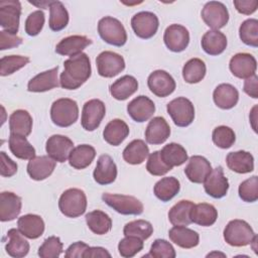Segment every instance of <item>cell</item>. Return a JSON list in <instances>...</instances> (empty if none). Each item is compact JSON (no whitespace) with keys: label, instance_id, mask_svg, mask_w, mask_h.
<instances>
[{"label":"cell","instance_id":"38","mask_svg":"<svg viewBox=\"0 0 258 258\" xmlns=\"http://www.w3.org/2000/svg\"><path fill=\"white\" fill-rule=\"evenodd\" d=\"M180 184L177 178L173 176H166L155 183L153 192L158 200L165 203L173 199L178 194Z\"/></svg>","mask_w":258,"mask_h":258},{"label":"cell","instance_id":"1","mask_svg":"<svg viewBox=\"0 0 258 258\" xmlns=\"http://www.w3.org/2000/svg\"><path fill=\"white\" fill-rule=\"evenodd\" d=\"M63 67L64 70L60 74L59 85L66 90L80 88L91 77V61L89 56L84 52L64 60Z\"/></svg>","mask_w":258,"mask_h":258},{"label":"cell","instance_id":"21","mask_svg":"<svg viewBox=\"0 0 258 258\" xmlns=\"http://www.w3.org/2000/svg\"><path fill=\"white\" fill-rule=\"evenodd\" d=\"M170 135V127L163 117L151 119L145 130V140L149 144L158 145L164 143Z\"/></svg>","mask_w":258,"mask_h":258},{"label":"cell","instance_id":"32","mask_svg":"<svg viewBox=\"0 0 258 258\" xmlns=\"http://www.w3.org/2000/svg\"><path fill=\"white\" fill-rule=\"evenodd\" d=\"M128 135L129 127L121 119H113L106 125L103 131L105 141L113 146L120 145Z\"/></svg>","mask_w":258,"mask_h":258},{"label":"cell","instance_id":"15","mask_svg":"<svg viewBox=\"0 0 258 258\" xmlns=\"http://www.w3.org/2000/svg\"><path fill=\"white\" fill-rule=\"evenodd\" d=\"M166 47L173 52L183 51L189 43V32L180 24L169 25L163 35Z\"/></svg>","mask_w":258,"mask_h":258},{"label":"cell","instance_id":"43","mask_svg":"<svg viewBox=\"0 0 258 258\" xmlns=\"http://www.w3.org/2000/svg\"><path fill=\"white\" fill-rule=\"evenodd\" d=\"M207 68L201 58L194 57L185 62L182 68V78L188 84H197L206 76Z\"/></svg>","mask_w":258,"mask_h":258},{"label":"cell","instance_id":"2","mask_svg":"<svg viewBox=\"0 0 258 258\" xmlns=\"http://www.w3.org/2000/svg\"><path fill=\"white\" fill-rule=\"evenodd\" d=\"M50 118L58 127H70L79 118V107L75 100L60 98L54 101L50 108Z\"/></svg>","mask_w":258,"mask_h":258},{"label":"cell","instance_id":"51","mask_svg":"<svg viewBox=\"0 0 258 258\" xmlns=\"http://www.w3.org/2000/svg\"><path fill=\"white\" fill-rule=\"evenodd\" d=\"M239 197L247 203H254L258 200V177L256 175L245 179L239 185Z\"/></svg>","mask_w":258,"mask_h":258},{"label":"cell","instance_id":"56","mask_svg":"<svg viewBox=\"0 0 258 258\" xmlns=\"http://www.w3.org/2000/svg\"><path fill=\"white\" fill-rule=\"evenodd\" d=\"M0 160H1L0 174L2 176L10 177L16 173L17 171L16 162H14L4 151L0 152Z\"/></svg>","mask_w":258,"mask_h":258},{"label":"cell","instance_id":"9","mask_svg":"<svg viewBox=\"0 0 258 258\" xmlns=\"http://www.w3.org/2000/svg\"><path fill=\"white\" fill-rule=\"evenodd\" d=\"M98 73L104 78H113L125 69V60L122 55L114 51L105 50L96 58Z\"/></svg>","mask_w":258,"mask_h":258},{"label":"cell","instance_id":"39","mask_svg":"<svg viewBox=\"0 0 258 258\" xmlns=\"http://www.w3.org/2000/svg\"><path fill=\"white\" fill-rule=\"evenodd\" d=\"M194 203L182 200L176 203L168 212V220L173 226H188L191 223L190 211Z\"/></svg>","mask_w":258,"mask_h":258},{"label":"cell","instance_id":"17","mask_svg":"<svg viewBox=\"0 0 258 258\" xmlns=\"http://www.w3.org/2000/svg\"><path fill=\"white\" fill-rule=\"evenodd\" d=\"M203 183L205 191L214 199L224 198L229 189V181L224 174L222 166L212 169Z\"/></svg>","mask_w":258,"mask_h":258},{"label":"cell","instance_id":"30","mask_svg":"<svg viewBox=\"0 0 258 258\" xmlns=\"http://www.w3.org/2000/svg\"><path fill=\"white\" fill-rule=\"evenodd\" d=\"M226 163L228 167L237 173H248L254 169V157L253 155L244 150L228 153L226 157Z\"/></svg>","mask_w":258,"mask_h":258},{"label":"cell","instance_id":"24","mask_svg":"<svg viewBox=\"0 0 258 258\" xmlns=\"http://www.w3.org/2000/svg\"><path fill=\"white\" fill-rule=\"evenodd\" d=\"M57 72H58V67L56 66L48 71H45L43 73L36 75L28 82L27 90L29 92L40 93V92H46L53 88L58 87L59 84L57 80Z\"/></svg>","mask_w":258,"mask_h":258},{"label":"cell","instance_id":"50","mask_svg":"<svg viewBox=\"0 0 258 258\" xmlns=\"http://www.w3.org/2000/svg\"><path fill=\"white\" fill-rule=\"evenodd\" d=\"M62 243L56 236L46 238L38 248V256L41 258H57L62 252Z\"/></svg>","mask_w":258,"mask_h":258},{"label":"cell","instance_id":"45","mask_svg":"<svg viewBox=\"0 0 258 258\" xmlns=\"http://www.w3.org/2000/svg\"><path fill=\"white\" fill-rule=\"evenodd\" d=\"M153 233L152 225L145 220H135L124 226L123 234L125 236H134L141 240L148 239Z\"/></svg>","mask_w":258,"mask_h":258},{"label":"cell","instance_id":"46","mask_svg":"<svg viewBox=\"0 0 258 258\" xmlns=\"http://www.w3.org/2000/svg\"><path fill=\"white\" fill-rule=\"evenodd\" d=\"M240 39L247 45L258 46V20L250 18L242 22L239 28Z\"/></svg>","mask_w":258,"mask_h":258},{"label":"cell","instance_id":"4","mask_svg":"<svg viewBox=\"0 0 258 258\" xmlns=\"http://www.w3.org/2000/svg\"><path fill=\"white\" fill-rule=\"evenodd\" d=\"M58 208L62 215L69 218L82 216L87 209V197L80 188H69L64 190L59 200Z\"/></svg>","mask_w":258,"mask_h":258},{"label":"cell","instance_id":"47","mask_svg":"<svg viewBox=\"0 0 258 258\" xmlns=\"http://www.w3.org/2000/svg\"><path fill=\"white\" fill-rule=\"evenodd\" d=\"M29 57L22 55H5L0 59V75L2 77L12 75L29 62Z\"/></svg>","mask_w":258,"mask_h":258},{"label":"cell","instance_id":"55","mask_svg":"<svg viewBox=\"0 0 258 258\" xmlns=\"http://www.w3.org/2000/svg\"><path fill=\"white\" fill-rule=\"evenodd\" d=\"M23 39L17 34H12L9 33L8 31L1 30L0 31V49L5 50V49H10L13 47H16L22 43Z\"/></svg>","mask_w":258,"mask_h":258},{"label":"cell","instance_id":"11","mask_svg":"<svg viewBox=\"0 0 258 258\" xmlns=\"http://www.w3.org/2000/svg\"><path fill=\"white\" fill-rule=\"evenodd\" d=\"M21 15V4L17 0L0 2V25L5 31L17 34L19 19Z\"/></svg>","mask_w":258,"mask_h":258},{"label":"cell","instance_id":"59","mask_svg":"<svg viewBox=\"0 0 258 258\" xmlns=\"http://www.w3.org/2000/svg\"><path fill=\"white\" fill-rule=\"evenodd\" d=\"M243 90L248 96L252 97L253 99L258 98V77L256 74L246 79V81L244 82Z\"/></svg>","mask_w":258,"mask_h":258},{"label":"cell","instance_id":"25","mask_svg":"<svg viewBox=\"0 0 258 258\" xmlns=\"http://www.w3.org/2000/svg\"><path fill=\"white\" fill-rule=\"evenodd\" d=\"M90 44H92V40L85 35H71L62 38L56 44L55 52L71 57L81 53Z\"/></svg>","mask_w":258,"mask_h":258},{"label":"cell","instance_id":"18","mask_svg":"<svg viewBox=\"0 0 258 258\" xmlns=\"http://www.w3.org/2000/svg\"><path fill=\"white\" fill-rule=\"evenodd\" d=\"M127 112L135 122H145L152 117L155 112V105L146 96H138L127 105Z\"/></svg>","mask_w":258,"mask_h":258},{"label":"cell","instance_id":"19","mask_svg":"<svg viewBox=\"0 0 258 258\" xmlns=\"http://www.w3.org/2000/svg\"><path fill=\"white\" fill-rule=\"evenodd\" d=\"M212 171L210 161L201 155H192L184 168L186 177L194 183H203Z\"/></svg>","mask_w":258,"mask_h":258},{"label":"cell","instance_id":"40","mask_svg":"<svg viewBox=\"0 0 258 258\" xmlns=\"http://www.w3.org/2000/svg\"><path fill=\"white\" fill-rule=\"evenodd\" d=\"M86 223L89 229L97 235H105L112 228L111 218L104 212L96 210L86 215Z\"/></svg>","mask_w":258,"mask_h":258},{"label":"cell","instance_id":"16","mask_svg":"<svg viewBox=\"0 0 258 258\" xmlns=\"http://www.w3.org/2000/svg\"><path fill=\"white\" fill-rule=\"evenodd\" d=\"M231 73L239 79H248L256 74L257 61L255 57L247 52H239L232 56L229 63Z\"/></svg>","mask_w":258,"mask_h":258},{"label":"cell","instance_id":"44","mask_svg":"<svg viewBox=\"0 0 258 258\" xmlns=\"http://www.w3.org/2000/svg\"><path fill=\"white\" fill-rule=\"evenodd\" d=\"M69 23V12L60 1H51L49 5V27L52 31L62 30Z\"/></svg>","mask_w":258,"mask_h":258},{"label":"cell","instance_id":"31","mask_svg":"<svg viewBox=\"0 0 258 258\" xmlns=\"http://www.w3.org/2000/svg\"><path fill=\"white\" fill-rule=\"evenodd\" d=\"M202 48L210 55H219L227 47V37L219 30L207 31L201 40Z\"/></svg>","mask_w":258,"mask_h":258},{"label":"cell","instance_id":"27","mask_svg":"<svg viewBox=\"0 0 258 258\" xmlns=\"http://www.w3.org/2000/svg\"><path fill=\"white\" fill-rule=\"evenodd\" d=\"M213 99L219 108L229 110L237 105L239 101V92L230 84H221L214 90Z\"/></svg>","mask_w":258,"mask_h":258},{"label":"cell","instance_id":"28","mask_svg":"<svg viewBox=\"0 0 258 258\" xmlns=\"http://www.w3.org/2000/svg\"><path fill=\"white\" fill-rule=\"evenodd\" d=\"M168 236L171 242L183 249L194 248L200 242L199 234L184 226H173L169 230Z\"/></svg>","mask_w":258,"mask_h":258},{"label":"cell","instance_id":"23","mask_svg":"<svg viewBox=\"0 0 258 258\" xmlns=\"http://www.w3.org/2000/svg\"><path fill=\"white\" fill-rule=\"evenodd\" d=\"M21 198L12 191H2L0 195V220L9 222L15 220L21 212Z\"/></svg>","mask_w":258,"mask_h":258},{"label":"cell","instance_id":"37","mask_svg":"<svg viewBox=\"0 0 258 258\" xmlns=\"http://www.w3.org/2000/svg\"><path fill=\"white\" fill-rule=\"evenodd\" d=\"M122 155L129 164H141L149 155V148L143 140L135 139L124 148Z\"/></svg>","mask_w":258,"mask_h":258},{"label":"cell","instance_id":"22","mask_svg":"<svg viewBox=\"0 0 258 258\" xmlns=\"http://www.w3.org/2000/svg\"><path fill=\"white\" fill-rule=\"evenodd\" d=\"M55 162L48 155L34 156L28 161L27 173L34 180H43L53 172Z\"/></svg>","mask_w":258,"mask_h":258},{"label":"cell","instance_id":"12","mask_svg":"<svg viewBox=\"0 0 258 258\" xmlns=\"http://www.w3.org/2000/svg\"><path fill=\"white\" fill-rule=\"evenodd\" d=\"M131 26L138 37L148 39L156 33L159 26V20L154 13L141 11L131 18Z\"/></svg>","mask_w":258,"mask_h":258},{"label":"cell","instance_id":"7","mask_svg":"<svg viewBox=\"0 0 258 258\" xmlns=\"http://www.w3.org/2000/svg\"><path fill=\"white\" fill-rule=\"evenodd\" d=\"M166 110L173 123L178 127H186L195 119V107L184 97H178L170 101L166 106Z\"/></svg>","mask_w":258,"mask_h":258},{"label":"cell","instance_id":"52","mask_svg":"<svg viewBox=\"0 0 258 258\" xmlns=\"http://www.w3.org/2000/svg\"><path fill=\"white\" fill-rule=\"evenodd\" d=\"M146 169L152 175L161 176L166 174L169 170H171L172 167H170L164 162V160L161 157L160 150H158L149 154L146 163Z\"/></svg>","mask_w":258,"mask_h":258},{"label":"cell","instance_id":"8","mask_svg":"<svg viewBox=\"0 0 258 258\" xmlns=\"http://www.w3.org/2000/svg\"><path fill=\"white\" fill-rule=\"evenodd\" d=\"M201 15L204 22L213 30H218L224 27L229 21L228 9L219 1L207 2L202 9Z\"/></svg>","mask_w":258,"mask_h":258},{"label":"cell","instance_id":"13","mask_svg":"<svg viewBox=\"0 0 258 258\" xmlns=\"http://www.w3.org/2000/svg\"><path fill=\"white\" fill-rule=\"evenodd\" d=\"M149 90L157 97L164 98L172 94L175 90L174 79L165 71L157 70L151 73L147 79Z\"/></svg>","mask_w":258,"mask_h":258},{"label":"cell","instance_id":"57","mask_svg":"<svg viewBox=\"0 0 258 258\" xmlns=\"http://www.w3.org/2000/svg\"><path fill=\"white\" fill-rule=\"evenodd\" d=\"M234 6L236 10L244 15H250L254 13L258 8V1L257 0H235Z\"/></svg>","mask_w":258,"mask_h":258},{"label":"cell","instance_id":"6","mask_svg":"<svg viewBox=\"0 0 258 258\" xmlns=\"http://www.w3.org/2000/svg\"><path fill=\"white\" fill-rule=\"evenodd\" d=\"M103 202L121 215H140L143 213V204L132 196L105 192Z\"/></svg>","mask_w":258,"mask_h":258},{"label":"cell","instance_id":"34","mask_svg":"<svg viewBox=\"0 0 258 258\" xmlns=\"http://www.w3.org/2000/svg\"><path fill=\"white\" fill-rule=\"evenodd\" d=\"M138 90L137 80L129 75L123 76L110 86V94L119 101H124Z\"/></svg>","mask_w":258,"mask_h":258},{"label":"cell","instance_id":"5","mask_svg":"<svg viewBox=\"0 0 258 258\" xmlns=\"http://www.w3.org/2000/svg\"><path fill=\"white\" fill-rule=\"evenodd\" d=\"M98 32L101 38L111 45L122 46L127 41V32L123 24L111 16H105L99 20Z\"/></svg>","mask_w":258,"mask_h":258},{"label":"cell","instance_id":"48","mask_svg":"<svg viewBox=\"0 0 258 258\" xmlns=\"http://www.w3.org/2000/svg\"><path fill=\"white\" fill-rule=\"evenodd\" d=\"M213 142L222 149L230 148L236 140L235 132L232 128L228 126H218L214 129L212 133Z\"/></svg>","mask_w":258,"mask_h":258},{"label":"cell","instance_id":"54","mask_svg":"<svg viewBox=\"0 0 258 258\" xmlns=\"http://www.w3.org/2000/svg\"><path fill=\"white\" fill-rule=\"evenodd\" d=\"M44 13L41 10L31 12L25 20V32L29 36L37 35L44 24Z\"/></svg>","mask_w":258,"mask_h":258},{"label":"cell","instance_id":"61","mask_svg":"<svg viewBox=\"0 0 258 258\" xmlns=\"http://www.w3.org/2000/svg\"><path fill=\"white\" fill-rule=\"evenodd\" d=\"M257 105H255L254 107H253V109L251 110V113H250V116H249V118H250V122H251V124H252V128H253V130L255 131V132H257V129H256V122H257Z\"/></svg>","mask_w":258,"mask_h":258},{"label":"cell","instance_id":"49","mask_svg":"<svg viewBox=\"0 0 258 258\" xmlns=\"http://www.w3.org/2000/svg\"><path fill=\"white\" fill-rule=\"evenodd\" d=\"M143 249V240L134 236H125L119 244V254L124 258H131Z\"/></svg>","mask_w":258,"mask_h":258},{"label":"cell","instance_id":"53","mask_svg":"<svg viewBox=\"0 0 258 258\" xmlns=\"http://www.w3.org/2000/svg\"><path fill=\"white\" fill-rule=\"evenodd\" d=\"M175 250L173 246L163 239H156L150 248L148 254L143 257H154V258H174Z\"/></svg>","mask_w":258,"mask_h":258},{"label":"cell","instance_id":"3","mask_svg":"<svg viewBox=\"0 0 258 258\" xmlns=\"http://www.w3.org/2000/svg\"><path fill=\"white\" fill-rule=\"evenodd\" d=\"M256 237L251 226L244 220H232L224 229L225 241L234 247H243L251 244Z\"/></svg>","mask_w":258,"mask_h":258},{"label":"cell","instance_id":"36","mask_svg":"<svg viewBox=\"0 0 258 258\" xmlns=\"http://www.w3.org/2000/svg\"><path fill=\"white\" fill-rule=\"evenodd\" d=\"M95 156L96 150L93 146L89 144H81L74 147L72 150L69 157V163L76 169H84L92 163Z\"/></svg>","mask_w":258,"mask_h":258},{"label":"cell","instance_id":"35","mask_svg":"<svg viewBox=\"0 0 258 258\" xmlns=\"http://www.w3.org/2000/svg\"><path fill=\"white\" fill-rule=\"evenodd\" d=\"M32 129V117L26 110H16L9 117L10 134L28 136Z\"/></svg>","mask_w":258,"mask_h":258},{"label":"cell","instance_id":"26","mask_svg":"<svg viewBox=\"0 0 258 258\" xmlns=\"http://www.w3.org/2000/svg\"><path fill=\"white\" fill-rule=\"evenodd\" d=\"M20 233L28 239H37L44 232V222L38 215L27 214L20 217L17 221Z\"/></svg>","mask_w":258,"mask_h":258},{"label":"cell","instance_id":"29","mask_svg":"<svg viewBox=\"0 0 258 258\" xmlns=\"http://www.w3.org/2000/svg\"><path fill=\"white\" fill-rule=\"evenodd\" d=\"M7 243L5 250L7 254L14 258H21L28 254L29 243L24 239V236L18 229H10L6 234Z\"/></svg>","mask_w":258,"mask_h":258},{"label":"cell","instance_id":"42","mask_svg":"<svg viewBox=\"0 0 258 258\" xmlns=\"http://www.w3.org/2000/svg\"><path fill=\"white\" fill-rule=\"evenodd\" d=\"M160 154L164 162L170 167L179 166L188 159L186 150L180 144L174 142L165 145L160 150Z\"/></svg>","mask_w":258,"mask_h":258},{"label":"cell","instance_id":"60","mask_svg":"<svg viewBox=\"0 0 258 258\" xmlns=\"http://www.w3.org/2000/svg\"><path fill=\"white\" fill-rule=\"evenodd\" d=\"M96 257H111V254L103 247H89L84 253V258Z\"/></svg>","mask_w":258,"mask_h":258},{"label":"cell","instance_id":"20","mask_svg":"<svg viewBox=\"0 0 258 258\" xmlns=\"http://www.w3.org/2000/svg\"><path fill=\"white\" fill-rule=\"evenodd\" d=\"M93 177L95 181L101 185L110 184L116 179L117 166L110 155L103 154L98 158Z\"/></svg>","mask_w":258,"mask_h":258},{"label":"cell","instance_id":"33","mask_svg":"<svg viewBox=\"0 0 258 258\" xmlns=\"http://www.w3.org/2000/svg\"><path fill=\"white\" fill-rule=\"evenodd\" d=\"M218 219V211L211 204L201 203L194 205L190 211V220L191 223H195L199 226L210 227L216 223Z\"/></svg>","mask_w":258,"mask_h":258},{"label":"cell","instance_id":"58","mask_svg":"<svg viewBox=\"0 0 258 258\" xmlns=\"http://www.w3.org/2000/svg\"><path fill=\"white\" fill-rule=\"evenodd\" d=\"M89 248V246L82 242V241H78L76 243H73L72 245H70V247L67 249L66 253H64V257L67 258H84V253L85 251Z\"/></svg>","mask_w":258,"mask_h":258},{"label":"cell","instance_id":"14","mask_svg":"<svg viewBox=\"0 0 258 258\" xmlns=\"http://www.w3.org/2000/svg\"><path fill=\"white\" fill-rule=\"evenodd\" d=\"M74 149L73 141L63 135L54 134L46 140L45 150L48 156L57 162H64L69 159L72 150Z\"/></svg>","mask_w":258,"mask_h":258},{"label":"cell","instance_id":"10","mask_svg":"<svg viewBox=\"0 0 258 258\" xmlns=\"http://www.w3.org/2000/svg\"><path fill=\"white\" fill-rule=\"evenodd\" d=\"M106 114L105 104L99 99H92L85 103L82 111L81 123L85 130H96Z\"/></svg>","mask_w":258,"mask_h":258},{"label":"cell","instance_id":"41","mask_svg":"<svg viewBox=\"0 0 258 258\" xmlns=\"http://www.w3.org/2000/svg\"><path fill=\"white\" fill-rule=\"evenodd\" d=\"M8 144L12 154L19 159H31L35 156L34 147L24 136L10 134Z\"/></svg>","mask_w":258,"mask_h":258}]
</instances>
